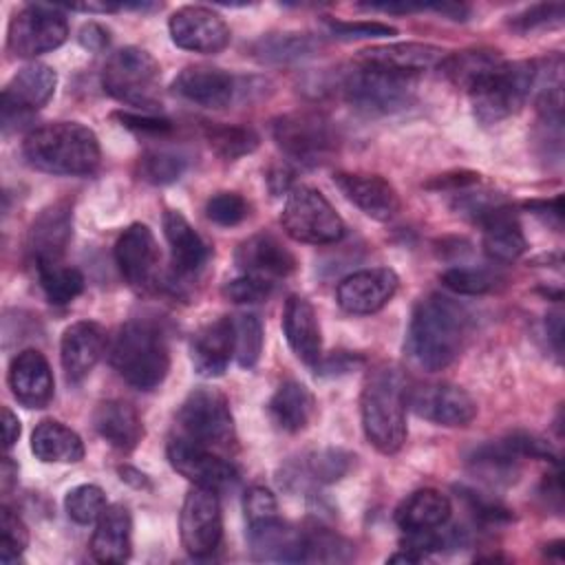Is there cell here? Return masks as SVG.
Wrapping results in <instances>:
<instances>
[{
	"instance_id": "obj_14",
	"label": "cell",
	"mask_w": 565,
	"mask_h": 565,
	"mask_svg": "<svg viewBox=\"0 0 565 565\" xmlns=\"http://www.w3.org/2000/svg\"><path fill=\"white\" fill-rule=\"evenodd\" d=\"M166 455L170 466L194 486L216 492L238 481V470L232 461L214 455L207 446L192 441L190 437L170 439Z\"/></svg>"
},
{
	"instance_id": "obj_36",
	"label": "cell",
	"mask_w": 565,
	"mask_h": 565,
	"mask_svg": "<svg viewBox=\"0 0 565 565\" xmlns=\"http://www.w3.org/2000/svg\"><path fill=\"white\" fill-rule=\"evenodd\" d=\"M320 49V40L311 33L280 31L260 35L252 44V55L267 64H291L313 55Z\"/></svg>"
},
{
	"instance_id": "obj_23",
	"label": "cell",
	"mask_w": 565,
	"mask_h": 565,
	"mask_svg": "<svg viewBox=\"0 0 565 565\" xmlns=\"http://www.w3.org/2000/svg\"><path fill=\"white\" fill-rule=\"evenodd\" d=\"M236 265L243 269V274H254L271 280L294 274L298 260L278 236L269 232H258L238 245Z\"/></svg>"
},
{
	"instance_id": "obj_27",
	"label": "cell",
	"mask_w": 565,
	"mask_h": 565,
	"mask_svg": "<svg viewBox=\"0 0 565 565\" xmlns=\"http://www.w3.org/2000/svg\"><path fill=\"white\" fill-rule=\"evenodd\" d=\"M234 355V324L223 316L196 331L190 344L192 366L203 377H218L225 373Z\"/></svg>"
},
{
	"instance_id": "obj_2",
	"label": "cell",
	"mask_w": 565,
	"mask_h": 565,
	"mask_svg": "<svg viewBox=\"0 0 565 565\" xmlns=\"http://www.w3.org/2000/svg\"><path fill=\"white\" fill-rule=\"evenodd\" d=\"M408 386L399 369L375 366L360 393L362 430L369 444L382 455H395L406 441Z\"/></svg>"
},
{
	"instance_id": "obj_53",
	"label": "cell",
	"mask_w": 565,
	"mask_h": 565,
	"mask_svg": "<svg viewBox=\"0 0 565 565\" xmlns=\"http://www.w3.org/2000/svg\"><path fill=\"white\" fill-rule=\"evenodd\" d=\"M324 26L333 38L340 40H366V38H391L397 35L395 26L384 22H347V20H324Z\"/></svg>"
},
{
	"instance_id": "obj_20",
	"label": "cell",
	"mask_w": 565,
	"mask_h": 565,
	"mask_svg": "<svg viewBox=\"0 0 565 565\" xmlns=\"http://www.w3.org/2000/svg\"><path fill=\"white\" fill-rule=\"evenodd\" d=\"M333 183L358 210L375 221H391L402 207L397 190L380 174L335 172Z\"/></svg>"
},
{
	"instance_id": "obj_24",
	"label": "cell",
	"mask_w": 565,
	"mask_h": 565,
	"mask_svg": "<svg viewBox=\"0 0 565 565\" xmlns=\"http://www.w3.org/2000/svg\"><path fill=\"white\" fill-rule=\"evenodd\" d=\"M446 57V51L426 42H395L382 46H369L360 51V62L377 66L391 73L415 77L428 68H435Z\"/></svg>"
},
{
	"instance_id": "obj_28",
	"label": "cell",
	"mask_w": 565,
	"mask_h": 565,
	"mask_svg": "<svg viewBox=\"0 0 565 565\" xmlns=\"http://www.w3.org/2000/svg\"><path fill=\"white\" fill-rule=\"evenodd\" d=\"M132 550V516L124 503L106 505L90 536V554L95 561L117 565L130 558Z\"/></svg>"
},
{
	"instance_id": "obj_45",
	"label": "cell",
	"mask_w": 565,
	"mask_h": 565,
	"mask_svg": "<svg viewBox=\"0 0 565 565\" xmlns=\"http://www.w3.org/2000/svg\"><path fill=\"white\" fill-rule=\"evenodd\" d=\"M64 510H66L68 519L79 525L97 523V519L106 510V494L95 483L75 486L64 497Z\"/></svg>"
},
{
	"instance_id": "obj_60",
	"label": "cell",
	"mask_w": 565,
	"mask_h": 565,
	"mask_svg": "<svg viewBox=\"0 0 565 565\" xmlns=\"http://www.w3.org/2000/svg\"><path fill=\"white\" fill-rule=\"evenodd\" d=\"M291 177H294V172L289 170V166H287V163H278V166H274V168L267 172L269 190H271L274 194H278V192H287V190H289V183H291Z\"/></svg>"
},
{
	"instance_id": "obj_42",
	"label": "cell",
	"mask_w": 565,
	"mask_h": 565,
	"mask_svg": "<svg viewBox=\"0 0 565 565\" xmlns=\"http://www.w3.org/2000/svg\"><path fill=\"white\" fill-rule=\"evenodd\" d=\"M188 168V159L172 150H148L137 159V174L152 185H168L181 179Z\"/></svg>"
},
{
	"instance_id": "obj_8",
	"label": "cell",
	"mask_w": 565,
	"mask_h": 565,
	"mask_svg": "<svg viewBox=\"0 0 565 565\" xmlns=\"http://www.w3.org/2000/svg\"><path fill=\"white\" fill-rule=\"evenodd\" d=\"M342 93L351 106L369 115H388L406 108L415 97V82L408 75L362 64L342 79Z\"/></svg>"
},
{
	"instance_id": "obj_15",
	"label": "cell",
	"mask_w": 565,
	"mask_h": 565,
	"mask_svg": "<svg viewBox=\"0 0 565 565\" xmlns=\"http://www.w3.org/2000/svg\"><path fill=\"white\" fill-rule=\"evenodd\" d=\"M168 31L179 49L214 55L230 44V26L225 20L199 4H185L177 9L168 20Z\"/></svg>"
},
{
	"instance_id": "obj_43",
	"label": "cell",
	"mask_w": 565,
	"mask_h": 565,
	"mask_svg": "<svg viewBox=\"0 0 565 565\" xmlns=\"http://www.w3.org/2000/svg\"><path fill=\"white\" fill-rule=\"evenodd\" d=\"M353 556V543L331 530H313L305 534L302 563H349Z\"/></svg>"
},
{
	"instance_id": "obj_18",
	"label": "cell",
	"mask_w": 565,
	"mask_h": 565,
	"mask_svg": "<svg viewBox=\"0 0 565 565\" xmlns=\"http://www.w3.org/2000/svg\"><path fill=\"white\" fill-rule=\"evenodd\" d=\"M115 263L130 287H150L159 267V247L152 230L143 223L128 225L115 243Z\"/></svg>"
},
{
	"instance_id": "obj_5",
	"label": "cell",
	"mask_w": 565,
	"mask_h": 565,
	"mask_svg": "<svg viewBox=\"0 0 565 565\" xmlns=\"http://www.w3.org/2000/svg\"><path fill=\"white\" fill-rule=\"evenodd\" d=\"M539 82V64L530 60L501 62L486 73L470 90L475 117L490 126L519 113Z\"/></svg>"
},
{
	"instance_id": "obj_56",
	"label": "cell",
	"mask_w": 565,
	"mask_h": 565,
	"mask_svg": "<svg viewBox=\"0 0 565 565\" xmlns=\"http://www.w3.org/2000/svg\"><path fill=\"white\" fill-rule=\"evenodd\" d=\"M479 183V174L472 170H452V172H444L437 174L435 179H430L426 183V188H435V190H466Z\"/></svg>"
},
{
	"instance_id": "obj_50",
	"label": "cell",
	"mask_w": 565,
	"mask_h": 565,
	"mask_svg": "<svg viewBox=\"0 0 565 565\" xmlns=\"http://www.w3.org/2000/svg\"><path fill=\"white\" fill-rule=\"evenodd\" d=\"M563 22V4L561 2H541L534 4L510 20V26L519 33H530L545 26H556Z\"/></svg>"
},
{
	"instance_id": "obj_48",
	"label": "cell",
	"mask_w": 565,
	"mask_h": 565,
	"mask_svg": "<svg viewBox=\"0 0 565 565\" xmlns=\"http://www.w3.org/2000/svg\"><path fill=\"white\" fill-rule=\"evenodd\" d=\"M247 214L249 205L238 192H216L205 203V216L221 227H234L243 223Z\"/></svg>"
},
{
	"instance_id": "obj_63",
	"label": "cell",
	"mask_w": 565,
	"mask_h": 565,
	"mask_svg": "<svg viewBox=\"0 0 565 565\" xmlns=\"http://www.w3.org/2000/svg\"><path fill=\"white\" fill-rule=\"evenodd\" d=\"M119 475H121V481H126V483H130L135 488H148L150 486L148 477L143 472H139L137 468H132V466H121Z\"/></svg>"
},
{
	"instance_id": "obj_33",
	"label": "cell",
	"mask_w": 565,
	"mask_h": 565,
	"mask_svg": "<svg viewBox=\"0 0 565 565\" xmlns=\"http://www.w3.org/2000/svg\"><path fill=\"white\" fill-rule=\"evenodd\" d=\"M271 422L285 433H300L309 426L316 413L313 393L298 380H285L267 404Z\"/></svg>"
},
{
	"instance_id": "obj_30",
	"label": "cell",
	"mask_w": 565,
	"mask_h": 565,
	"mask_svg": "<svg viewBox=\"0 0 565 565\" xmlns=\"http://www.w3.org/2000/svg\"><path fill=\"white\" fill-rule=\"evenodd\" d=\"M161 225L163 236L170 245L174 271L181 276H192L201 271L210 258V247L201 238V234L190 225V221L179 210H166Z\"/></svg>"
},
{
	"instance_id": "obj_59",
	"label": "cell",
	"mask_w": 565,
	"mask_h": 565,
	"mask_svg": "<svg viewBox=\"0 0 565 565\" xmlns=\"http://www.w3.org/2000/svg\"><path fill=\"white\" fill-rule=\"evenodd\" d=\"M20 419L18 415H13V411L9 406H2V441H4V448L9 450L18 437H20Z\"/></svg>"
},
{
	"instance_id": "obj_7",
	"label": "cell",
	"mask_w": 565,
	"mask_h": 565,
	"mask_svg": "<svg viewBox=\"0 0 565 565\" xmlns=\"http://www.w3.org/2000/svg\"><path fill=\"white\" fill-rule=\"evenodd\" d=\"M159 79V62L139 46L115 51L102 71V86L110 97L141 108L154 106Z\"/></svg>"
},
{
	"instance_id": "obj_1",
	"label": "cell",
	"mask_w": 565,
	"mask_h": 565,
	"mask_svg": "<svg viewBox=\"0 0 565 565\" xmlns=\"http://www.w3.org/2000/svg\"><path fill=\"white\" fill-rule=\"evenodd\" d=\"M470 329L468 311L448 296L422 298L406 331V353L422 371L435 373L455 362Z\"/></svg>"
},
{
	"instance_id": "obj_25",
	"label": "cell",
	"mask_w": 565,
	"mask_h": 565,
	"mask_svg": "<svg viewBox=\"0 0 565 565\" xmlns=\"http://www.w3.org/2000/svg\"><path fill=\"white\" fill-rule=\"evenodd\" d=\"M247 543L256 561L302 563L305 532L280 521L278 516L258 523H247Z\"/></svg>"
},
{
	"instance_id": "obj_32",
	"label": "cell",
	"mask_w": 565,
	"mask_h": 565,
	"mask_svg": "<svg viewBox=\"0 0 565 565\" xmlns=\"http://www.w3.org/2000/svg\"><path fill=\"white\" fill-rule=\"evenodd\" d=\"M93 426L113 448L128 452L143 437V424L132 404L124 399H106L93 413Z\"/></svg>"
},
{
	"instance_id": "obj_11",
	"label": "cell",
	"mask_w": 565,
	"mask_h": 565,
	"mask_svg": "<svg viewBox=\"0 0 565 565\" xmlns=\"http://www.w3.org/2000/svg\"><path fill=\"white\" fill-rule=\"evenodd\" d=\"M66 38L68 22L60 4H26L9 22L7 46L15 57H38L62 46Z\"/></svg>"
},
{
	"instance_id": "obj_10",
	"label": "cell",
	"mask_w": 565,
	"mask_h": 565,
	"mask_svg": "<svg viewBox=\"0 0 565 565\" xmlns=\"http://www.w3.org/2000/svg\"><path fill=\"white\" fill-rule=\"evenodd\" d=\"M177 419L185 437L207 448H225L234 441V417L230 402L218 388H192L183 399Z\"/></svg>"
},
{
	"instance_id": "obj_35",
	"label": "cell",
	"mask_w": 565,
	"mask_h": 565,
	"mask_svg": "<svg viewBox=\"0 0 565 565\" xmlns=\"http://www.w3.org/2000/svg\"><path fill=\"white\" fill-rule=\"evenodd\" d=\"M31 452L44 463H77L84 459V441L66 424L42 419L31 433Z\"/></svg>"
},
{
	"instance_id": "obj_12",
	"label": "cell",
	"mask_w": 565,
	"mask_h": 565,
	"mask_svg": "<svg viewBox=\"0 0 565 565\" xmlns=\"http://www.w3.org/2000/svg\"><path fill=\"white\" fill-rule=\"evenodd\" d=\"M181 545L194 558L212 556L223 539V514L214 490L194 486L181 505L179 514Z\"/></svg>"
},
{
	"instance_id": "obj_34",
	"label": "cell",
	"mask_w": 565,
	"mask_h": 565,
	"mask_svg": "<svg viewBox=\"0 0 565 565\" xmlns=\"http://www.w3.org/2000/svg\"><path fill=\"white\" fill-rule=\"evenodd\" d=\"M452 514L450 499L435 490V488H422L408 494L395 510V523L404 532H422L433 530L444 523H448Z\"/></svg>"
},
{
	"instance_id": "obj_54",
	"label": "cell",
	"mask_w": 565,
	"mask_h": 565,
	"mask_svg": "<svg viewBox=\"0 0 565 565\" xmlns=\"http://www.w3.org/2000/svg\"><path fill=\"white\" fill-rule=\"evenodd\" d=\"M243 510H245L247 523H258V521H267V519L278 516L276 497L263 486L247 488V492L243 497Z\"/></svg>"
},
{
	"instance_id": "obj_38",
	"label": "cell",
	"mask_w": 565,
	"mask_h": 565,
	"mask_svg": "<svg viewBox=\"0 0 565 565\" xmlns=\"http://www.w3.org/2000/svg\"><path fill=\"white\" fill-rule=\"evenodd\" d=\"M355 455H351L349 450L342 448H320L313 450L309 455L302 457V461L298 463V468H287L285 481H294L296 477L305 475L302 479H309L318 486H327V483H335L340 481L353 466Z\"/></svg>"
},
{
	"instance_id": "obj_39",
	"label": "cell",
	"mask_w": 565,
	"mask_h": 565,
	"mask_svg": "<svg viewBox=\"0 0 565 565\" xmlns=\"http://www.w3.org/2000/svg\"><path fill=\"white\" fill-rule=\"evenodd\" d=\"M501 62H503V57H501L499 51L466 49V51H457V53L446 55L441 60L439 68L455 86H459L468 93L486 73H490Z\"/></svg>"
},
{
	"instance_id": "obj_3",
	"label": "cell",
	"mask_w": 565,
	"mask_h": 565,
	"mask_svg": "<svg viewBox=\"0 0 565 565\" xmlns=\"http://www.w3.org/2000/svg\"><path fill=\"white\" fill-rule=\"evenodd\" d=\"M22 154L31 168L60 177H86L102 157L97 135L79 121L38 126L24 137Z\"/></svg>"
},
{
	"instance_id": "obj_19",
	"label": "cell",
	"mask_w": 565,
	"mask_h": 565,
	"mask_svg": "<svg viewBox=\"0 0 565 565\" xmlns=\"http://www.w3.org/2000/svg\"><path fill=\"white\" fill-rule=\"evenodd\" d=\"M73 232V214L66 201L44 207L31 223L26 234V252L31 263L46 265L60 263Z\"/></svg>"
},
{
	"instance_id": "obj_40",
	"label": "cell",
	"mask_w": 565,
	"mask_h": 565,
	"mask_svg": "<svg viewBox=\"0 0 565 565\" xmlns=\"http://www.w3.org/2000/svg\"><path fill=\"white\" fill-rule=\"evenodd\" d=\"M38 280L40 287L51 305H68L84 291V276L79 269L60 263L38 265Z\"/></svg>"
},
{
	"instance_id": "obj_31",
	"label": "cell",
	"mask_w": 565,
	"mask_h": 565,
	"mask_svg": "<svg viewBox=\"0 0 565 565\" xmlns=\"http://www.w3.org/2000/svg\"><path fill=\"white\" fill-rule=\"evenodd\" d=\"M479 225L483 227V252L497 263H512L525 254L527 241L514 210L508 203L490 210Z\"/></svg>"
},
{
	"instance_id": "obj_22",
	"label": "cell",
	"mask_w": 565,
	"mask_h": 565,
	"mask_svg": "<svg viewBox=\"0 0 565 565\" xmlns=\"http://www.w3.org/2000/svg\"><path fill=\"white\" fill-rule=\"evenodd\" d=\"M9 388L26 408H44L53 399V373L42 351L24 349L9 364Z\"/></svg>"
},
{
	"instance_id": "obj_6",
	"label": "cell",
	"mask_w": 565,
	"mask_h": 565,
	"mask_svg": "<svg viewBox=\"0 0 565 565\" xmlns=\"http://www.w3.org/2000/svg\"><path fill=\"white\" fill-rule=\"evenodd\" d=\"M280 223L285 232L307 245H333L347 234V225L322 192L309 185L289 190Z\"/></svg>"
},
{
	"instance_id": "obj_17",
	"label": "cell",
	"mask_w": 565,
	"mask_h": 565,
	"mask_svg": "<svg viewBox=\"0 0 565 565\" xmlns=\"http://www.w3.org/2000/svg\"><path fill=\"white\" fill-rule=\"evenodd\" d=\"M399 287V276L391 267H371L349 274L335 289V300L342 311L369 316L391 302Z\"/></svg>"
},
{
	"instance_id": "obj_57",
	"label": "cell",
	"mask_w": 565,
	"mask_h": 565,
	"mask_svg": "<svg viewBox=\"0 0 565 565\" xmlns=\"http://www.w3.org/2000/svg\"><path fill=\"white\" fill-rule=\"evenodd\" d=\"M79 44L86 49V51H93V53H99L108 46L110 38H108V31L97 24V22H86L82 29H79V35H77Z\"/></svg>"
},
{
	"instance_id": "obj_44",
	"label": "cell",
	"mask_w": 565,
	"mask_h": 565,
	"mask_svg": "<svg viewBox=\"0 0 565 565\" xmlns=\"http://www.w3.org/2000/svg\"><path fill=\"white\" fill-rule=\"evenodd\" d=\"M234 324V358L241 369H252L263 353V324L252 313L232 318Z\"/></svg>"
},
{
	"instance_id": "obj_13",
	"label": "cell",
	"mask_w": 565,
	"mask_h": 565,
	"mask_svg": "<svg viewBox=\"0 0 565 565\" xmlns=\"http://www.w3.org/2000/svg\"><path fill=\"white\" fill-rule=\"evenodd\" d=\"M57 73L42 62H31L7 82L2 88V128L11 130L13 124L29 119L55 93Z\"/></svg>"
},
{
	"instance_id": "obj_52",
	"label": "cell",
	"mask_w": 565,
	"mask_h": 565,
	"mask_svg": "<svg viewBox=\"0 0 565 565\" xmlns=\"http://www.w3.org/2000/svg\"><path fill=\"white\" fill-rule=\"evenodd\" d=\"M503 441L508 444V448L521 459V457H530V459H543V461H552L554 466H558V455L556 450L550 446V441H545L543 437L534 435V433H510L508 437H503Z\"/></svg>"
},
{
	"instance_id": "obj_41",
	"label": "cell",
	"mask_w": 565,
	"mask_h": 565,
	"mask_svg": "<svg viewBox=\"0 0 565 565\" xmlns=\"http://www.w3.org/2000/svg\"><path fill=\"white\" fill-rule=\"evenodd\" d=\"M205 139L212 152L227 161L252 154L260 143V137L254 128L236 124H214L205 130Z\"/></svg>"
},
{
	"instance_id": "obj_47",
	"label": "cell",
	"mask_w": 565,
	"mask_h": 565,
	"mask_svg": "<svg viewBox=\"0 0 565 565\" xmlns=\"http://www.w3.org/2000/svg\"><path fill=\"white\" fill-rule=\"evenodd\" d=\"M444 287L461 296H481L494 289L497 278L494 274L477 267H452L441 274Z\"/></svg>"
},
{
	"instance_id": "obj_55",
	"label": "cell",
	"mask_w": 565,
	"mask_h": 565,
	"mask_svg": "<svg viewBox=\"0 0 565 565\" xmlns=\"http://www.w3.org/2000/svg\"><path fill=\"white\" fill-rule=\"evenodd\" d=\"M115 119H119L121 126L135 130V132H141V135H166L172 130V121L166 119V117H159V115H150V113H130V110H117L113 115Z\"/></svg>"
},
{
	"instance_id": "obj_29",
	"label": "cell",
	"mask_w": 565,
	"mask_h": 565,
	"mask_svg": "<svg viewBox=\"0 0 565 565\" xmlns=\"http://www.w3.org/2000/svg\"><path fill=\"white\" fill-rule=\"evenodd\" d=\"M172 90L203 108H225L234 97V77L214 66H188L174 82Z\"/></svg>"
},
{
	"instance_id": "obj_62",
	"label": "cell",
	"mask_w": 565,
	"mask_h": 565,
	"mask_svg": "<svg viewBox=\"0 0 565 565\" xmlns=\"http://www.w3.org/2000/svg\"><path fill=\"white\" fill-rule=\"evenodd\" d=\"M18 479V466L13 463L11 457H2V468H0V483H2V492L7 494L11 490V486Z\"/></svg>"
},
{
	"instance_id": "obj_16",
	"label": "cell",
	"mask_w": 565,
	"mask_h": 565,
	"mask_svg": "<svg viewBox=\"0 0 565 565\" xmlns=\"http://www.w3.org/2000/svg\"><path fill=\"white\" fill-rule=\"evenodd\" d=\"M408 404L419 417L448 428L468 426L477 417V402L472 395L450 382L424 384L408 391Z\"/></svg>"
},
{
	"instance_id": "obj_9",
	"label": "cell",
	"mask_w": 565,
	"mask_h": 565,
	"mask_svg": "<svg viewBox=\"0 0 565 565\" xmlns=\"http://www.w3.org/2000/svg\"><path fill=\"white\" fill-rule=\"evenodd\" d=\"M271 135L278 148L302 166H318L333 154L338 137L331 121L311 110H296L271 121Z\"/></svg>"
},
{
	"instance_id": "obj_49",
	"label": "cell",
	"mask_w": 565,
	"mask_h": 565,
	"mask_svg": "<svg viewBox=\"0 0 565 565\" xmlns=\"http://www.w3.org/2000/svg\"><path fill=\"white\" fill-rule=\"evenodd\" d=\"M459 497L466 501V505L470 508V512L475 514V519L488 523V525H499V523H508L512 521V510L505 508L501 501L486 497L472 488L466 486H457Z\"/></svg>"
},
{
	"instance_id": "obj_46",
	"label": "cell",
	"mask_w": 565,
	"mask_h": 565,
	"mask_svg": "<svg viewBox=\"0 0 565 565\" xmlns=\"http://www.w3.org/2000/svg\"><path fill=\"white\" fill-rule=\"evenodd\" d=\"M29 545V530L24 521L9 505L0 508V561L15 563Z\"/></svg>"
},
{
	"instance_id": "obj_26",
	"label": "cell",
	"mask_w": 565,
	"mask_h": 565,
	"mask_svg": "<svg viewBox=\"0 0 565 565\" xmlns=\"http://www.w3.org/2000/svg\"><path fill=\"white\" fill-rule=\"evenodd\" d=\"M282 333L289 349L309 366H316L322 358V338L313 305L302 296H289L282 309Z\"/></svg>"
},
{
	"instance_id": "obj_37",
	"label": "cell",
	"mask_w": 565,
	"mask_h": 565,
	"mask_svg": "<svg viewBox=\"0 0 565 565\" xmlns=\"http://www.w3.org/2000/svg\"><path fill=\"white\" fill-rule=\"evenodd\" d=\"M468 466L477 477L494 486L514 483L521 472L519 457L508 448L503 439L475 448V452L468 457Z\"/></svg>"
},
{
	"instance_id": "obj_21",
	"label": "cell",
	"mask_w": 565,
	"mask_h": 565,
	"mask_svg": "<svg viewBox=\"0 0 565 565\" xmlns=\"http://www.w3.org/2000/svg\"><path fill=\"white\" fill-rule=\"evenodd\" d=\"M106 349V331L99 322L79 320L64 329L60 340V362L68 382H82L99 362Z\"/></svg>"
},
{
	"instance_id": "obj_4",
	"label": "cell",
	"mask_w": 565,
	"mask_h": 565,
	"mask_svg": "<svg viewBox=\"0 0 565 565\" xmlns=\"http://www.w3.org/2000/svg\"><path fill=\"white\" fill-rule=\"evenodd\" d=\"M110 364L132 388H157L170 369L163 329L148 318L124 322L110 344Z\"/></svg>"
},
{
	"instance_id": "obj_61",
	"label": "cell",
	"mask_w": 565,
	"mask_h": 565,
	"mask_svg": "<svg viewBox=\"0 0 565 565\" xmlns=\"http://www.w3.org/2000/svg\"><path fill=\"white\" fill-rule=\"evenodd\" d=\"M545 329H547V335L554 344V351L561 353V340H563V316L556 311V313H550L547 316V322H545Z\"/></svg>"
},
{
	"instance_id": "obj_58",
	"label": "cell",
	"mask_w": 565,
	"mask_h": 565,
	"mask_svg": "<svg viewBox=\"0 0 565 565\" xmlns=\"http://www.w3.org/2000/svg\"><path fill=\"white\" fill-rule=\"evenodd\" d=\"M364 360L360 358V355H351V353H335V355H331V358H327V360H322L320 358V362L316 364V369H318V373L320 375H335V373H347V371H351L355 364H362Z\"/></svg>"
},
{
	"instance_id": "obj_51",
	"label": "cell",
	"mask_w": 565,
	"mask_h": 565,
	"mask_svg": "<svg viewBox=\"0 0 565 565\" xmlns=\"http://www.w3.org/2000/svg\"><path fill=\"white\" fill-rule=\"evenodd\" d=\"M274 289V282L267 280V278H260V276H254V274H243L234 280H230L225 287H223V296L232 302H238V305H249V302H260L265 300Z\"/></svg>"
}]
</instances>
